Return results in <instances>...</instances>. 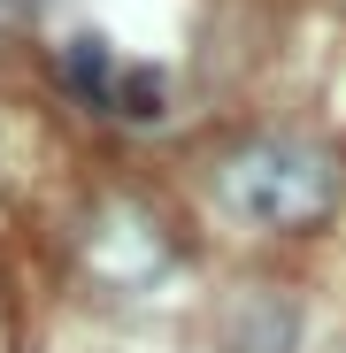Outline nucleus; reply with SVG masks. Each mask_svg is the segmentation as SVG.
<instances>
[{
	"instance_id": "obj_1",
	"label": "nucleus",
	"mask_w": 346,
	"mask_h": 353,
	"mask_svg": "<svg viewBox=\"0 0 346 353\" xmlns=\"http://www.w3.org/2000/svg\"><path fill=\"white\" fill-rule=\"evenodd\" d=\"M208 185L223 200L231 223L247 230H277V239H300V230H323L331 208H338V161L316 146V139H285V131H262V139H239Z\"/></svg>"
},
{
	"instance_id": "obj_2",
	"label": "nucleus",
	"mask_w": 346,
	"mask_h": 353,
	"mask_svg": "<svg viewBox=\"0 0 346 353\" xmlns=\"http://www.w3.org/2000/svg\"><path fill=\"white\" fill-rule=\"evenodd\" d=\"M293 338H300V307L285 292H269V284H247L231 300V315H223V345L231 353H293Z\"/></svg>"
},
{
	"instance_id": "obj_3",
	"label": "nucleus",
	"mask_w": 346,
	"mask_h": 353,
	"mask_svg": "<svg viewBox=\"0 0 346 353\" xmlns=\"http://www.w3.org/2000/svg\"><path fill=\"white\" fill-rule=\"evenodd\" d=\"M93 254L108 261V276H115V284H146V276L169 261L162 230H154L139 208H108V215H100V230H93Z\"/></svg>"
},
{
	"instance_id": "obj_4",
	"label": "nucleus",
	"mask_w": 346,
	"mask_h": 353,
	"mask_svg": "<svg viewBox=\"0 0 346 353\" xmlns=\"http://www.w3.org/2000/svg\"><path fill=\"white\" fill-rule=\"evenodd\" d=\"M115 77H124V62H115L100 39H70V46H62V85H70L77 100L108 108V100H115Z\"/></svg>"
},
{
	"instance_id": "obj_5",
	"label": "nucleus",
	"mask_w": 346,
	"mask_h": 353,
	"mask_svg": "<svg viewBox=\"0 0 346 353\" xmlns=\"http://www.w3.org/2000/svg\"><path fill=\"white\" fill-rule=\"evenodd\" d=\"M108 115H131V123H162V77H154V70H139V62H124Z\"/></svg>"
}]
</instances>
